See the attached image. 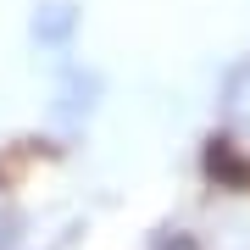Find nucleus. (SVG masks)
Segmentation results:
<instances>
[{"mask_svg": "<svg viewBox=\"0 0 250 250\" xmlns=\"http://www.w3.org/2000/svg\"><path fill=\"white\" fill-rule=\"evenodd\" d=\"M95 100H100V78L95 72H83V67H67V78L56 83V123H83V117L95 111Z\"/></svg>", "mask_w": 250, "mask_h": 250, "instance_id": "obj_2", "label": "nucleus"}, {"mask_svg": "<svg viewBox=\"0 0 250 250\" xmlns=\"http://www.w3.org/2000/svg\"><path fill=\"white\" fill-rule=\"evenodd\" d=\"M78 22H83V11L72 6V0H39L34 6V39L45 50H62V45H72V34H78Z\"/></svg>", "mask_w": 250, "mask_h": 250, "instance_id": "obj_1", "label": "nucleus"}]
</instances>
